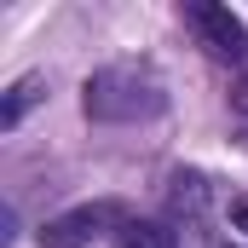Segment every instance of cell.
Here are the masks:
<instances>
[{
  "instance_id": "4",
  "label": "cell",
  "mask_w": 248,
  "mask_h": 248,
  "mask_svg": "<svg viewBox=\"0 0 248 248\" xmlns=\"http://www.w3.org/2000/svg\"><path fill=\"white\" fill-rule=\"evenodd\" d=\"M116 243H122V248H185L168 219H127Z\"/></svg>"
},
{
  "instance_id": "1",
  "label": "cell",
  "mask_w": 248,
  "mask_h": 248,
  "mask_svg": "<svg viewBox=\"0 0 248 248\" xmlns=\"http://www.w3.org/2000/svg\"><path fill=\"white\" fill-rule=\"evenodd\" d=\"M81 110H87V122H104V127L150 122V116L168 110V93H162V81H156L144 63H104V69L87 75Z\"/></svg>"
},
{
  "instance_id": "5",
  "label": "cell",
  "mask_w": 248,
  "mask_h": 248,
  "mask_svg": "<svg viewBox=\"0 0 248 248\" xmlns=\"http://www.w3.org/2000/svg\"><path fill=\"white\" fill-rule=\"evenodd\" d=\"M35 98H41V81H35V75H23V81H17V87L6 93V104H0V127L12 133V127L23 122V110H29Z\"/></svg>"
},
{
  "instance_id": "2",
  "label": "cell",
  "mask_w": 248,
  "mask_h": 248,
  "mask_svg": "<svg viewBox=\"0 0 248 248\" xmlns=\"http://www.w3.org/2000/svg\"><path fill=\"white\" fill-rule=\"evenodd\" d=\"M133 219L122 202H81V208H69V214H58V219H46L41 225V248H87L98 243V237H122V225Z\"/></svg>"
},
{
  "instance_id": "3",
  "label": "cell",
  "mask_w": 248,
  "mask_h": 248,
  "mask_svg": "<svg viewBox=\"0 0 248 248\" xmlns=\"http://www.w3.org/2000/svg\"><path fill=\"white\" fill-rule=\"evenodd\" d=\"M190 29L202 35V46L214 52L219 63H248V29L243 17H231L225 6H185Z\"/></svg>"
},
{
  "instance_id": "6",
  "label": "cell",
  "mask_w": 248,
  "mask_h": 248,
  "mask_svg": "<svg viewBox=\"0 0 248 248\" xmlns=\"http://www.w3.org/2000/svg\"><path fill=\"white\" fill-rule=\"evenodd\" d=\"M231 110H237V116H243V122H248V75H243V81H237V87H231Z\"/></svg>"
},
{
  "instance_id": "7",
  "label": "cell",
  "mask_w": 248,
  "mask_h": 248,
  "mask_svg": "<svg viewBox=\"0 0 248 248\" xmlns=\"http://www.w3.org/2000/svg\"><path fill=\"white\" fill-rule=\"evenodd\" d=\"M231 248H243V243H231Z\"/></svg>"
}]
</instances>
